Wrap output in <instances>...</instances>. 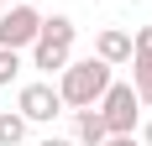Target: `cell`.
<instances>
[{
    "label": "cell",
    "mask_w": 152,
    "mask_h": 146,
    "mask_svg": "<svg viewBox=\"0 0 152 146\" xmlns=\"http://www.w3.org/2000/svg\"><path fill=\"white\" fill-rule=\"evenodd\" d=\"M37 146H79V141H74V136H42Z\"/></svg>",
    "instance_id": "4fadbf2b"
},
{
    "label": "cell",
    "mask_w": 152,
    "mask_h": 146,
    "mask_svg": "<svg viewBox=\"0 0 152 146\" xmlns=\"http://www.w3.org/2000/svg\"><path fill=\"white\" fill-rule=\"evenodd\" d=\"M131 89H137L142 110H152V52H131Z\"/></svg>",
    "instance_id": "ba28073f"
},
{
    "label": "cell",
    "mask_w": 152,
    "mask_h": 146,
    "mask_svg": "<svg viewBox=\"0 0 152 146\" xmlns=\"http://www.w3.org/2000/svg\"><path fill=\"white\" fill-rule=\"evenodd\" d=\"M142 146H152V120H147V125H142Z\"/></svg>",
    "instance_id": "5bb4252c"
},
{
    "label": "cell",
    "mask_w": 152,
    "mask_h": 146,
    "mask_svg": "<svg viewBox=\"0 0 152 146\" xmlns=\"http://www.w3.org/2000/svg\"><path fill=\"white\" fill-rule=\"evenodd\" d=\"M105 146H137V131H126V136H105Z\"/></svg>",
    "instance_id": "7c38bea8"
},
{
    "label": "cell",
    "mask_w": 152,
    "mask_h": 146,
    "mask_svg": "<svg viewBox=\"0 0 152 146\" xmlns=\"http://www.w3.org/2000/svg\"><path fill=\"white\" fill-rule=\"evenodd\" d=\"M74 16H42V31H37V42H31V68L42 73H63L68 58H74Z\"/></svg>",
    "instance_id": "7a4b0ae2"
},
{
    "label": "cell",
    "mask_w": 152,
    "mask_h": 146,
    "mask_svg": "<svg viewBox=\"0 0 152 146\" xmlns=\"http://www.w3.org/2000/svg\"><path fill=\"white\" fill-rule=\"evenodd\" d=\"M131 52H137V47H131V31H121V26H105L94 37V58H105L110 68H126Z\"/></svg>",
    "instance_id": "8992f818"
},
{
    "label": "cell",
    "mask_w": 152,
    "mask_h": 146,
    "mask_svg": "<svg viewBox=\"0 0 152 146\" xmlns=\"http://www.w3.org/2000/svg\"><path fill=\"white\" fill-rule=\"evenodd\" d=\"M37 31H42V11L37 5H5L0 11V47H31L37 42Z\"/></svg>",
    "instance_id": "5b68a950"
},
{
    "label": "cell",
    "mask_w": 152,
    "mask_h": 146,
    "mask_svg": "<svg viewBox=\"0 0 152 146\" xmlns=\"http://www.w3.org/2000/svg\"><path fill=\"white\" fill-rule=\"evenodd\" d=\"M131 47H137V52H152V26H142L137 37H131Z\"/></svg>",
    "instance_id": "8fae6325"
},
{
    "label": "cell",
    "mask_w": 152,
    "mask_h": 146,
    "mask_svg": "<svg viewBox=\"0 0 152 146\" xmlns=\"http://www.w3.org/2000/svg\"><path fill=\"white\" fill-rule=\"evenodd\" d=\"M105 136H110L105 115H100L94 104H84V110H79V120H74V141H79V146H105Z\"/></svg>",
    "instance_id": "52a82bcc"
},
{
    "label": "cell",
    "mask_w": 152,
    "mask_h": 146,
    "mask_svg": "<svg viewBox=\"0 0 152 146\" xmlns=\"http://www.w3.org/2000/svg\"><path fill=\"white\" fill-rule=\"evenodd\" d=\"M100 115H105L110 136H126V131H137V115H142V99H137V89L131 84H115L110 78V89L100 94V104H94Z\"/></svg>",
    "instance_id": "3957f363"
},
{
    "label": "cell",
    "mask_w": 152,
    "mask_h": 146,
    "mask_svg": "<svg viewBox=\"0 0 152 146\" xmlns=\"http://www.w3.org/2000/svg\"><path fill=\"white\" fill-rule=\"evenodd\" d=\"M26 141V115L21 110H0V146H21Z\"/></svg>",
    "instance_id": "9c48e42d"
},
{
    "label": "cell",
    "mask_w": 152,
    "mask_h": 146,
    "mask_svg": "<svg viewBox=\"0 0 152 146\" xmlns=\"http://www.w3.org/2000/svg\"><path fill=\"white\" fill-rule=\"evenodd\" d=\"M110 78H115V68H110L105 58H68V68L58 73V94L68 110H84V104H100V94L110 89Z\"/></svg>",
    "instance_id": "6da1fadb"
},
{
    "label": "cell",
    "mask_w": 152,
    "mask_h": 146,
    "mask_svg": "<svg viewBox=\"0 0 152 146\" xmlns=\"http://www.w3.org/2000/svg\"><path fill=\"white\" fill-rule=\"evenodd\" d=\"M16 73H21V52L16 47H0V84H16Z\"/></svg>",
    "instance_id": "30bf717a"
},
{
    "label": "cell",
    "mask_w": 152,
    "mask_h": 146,
    "mask_svg": "<svg viewBox=\"0 0 152 146\" xmlns=\"http://www.w3.org/2000/svg\"><path fill=\"white\" fill-rule=\"evenodd\" d=\"M0 11H5V0H0Z\"/></svg>",
    "instance_id": "9a60e30c"
},
{
    "label": "cell",
    "mask_w": 152,
    "mask_h": 146,
    "mask_svg": "<svg viewBox=\"0 0 152 146\" xmlns=\"http://www.w3.org/2000/svg\"><path fill=\"white\" fill-rule=\"evenodd\" d=\"M16 110L26 115V125H53L63 115V94H58V84H21Z\"/></svg>",
    "instance_id": "277c9868"
}]
</instances>
